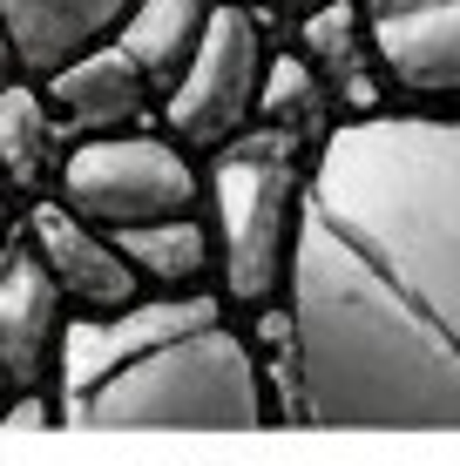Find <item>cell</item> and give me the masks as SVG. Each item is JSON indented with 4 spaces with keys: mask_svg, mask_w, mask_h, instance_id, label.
<instances>
[{
    "mask_svg": "<svg viewBox=\"0 0 460 466\" xmlns=\"http://www.w3.org/2000/svg\"><path fill=\"white\" fill-rule=\"evenodd\" d=\"M61 412L75 426H102V432H136V426H224L230 432V426H258L264 392H258L250 351L224 325H197L183 339H163L142 359L102 372Z\"/></svg>",
    "mask_w": 460,
    "mask_h": 466,
    "instance_id": "cell-2",
    "label": "cell"
},
{
    "mask_svg": "<svg viewBox=\"0 0 460 466\" xmlns=\"http://www.w3.org/2000/svg\"><path fill=\"white\" fill-rule=\"evenodd\" d=\"M305 68H325L353 102H373V82L359 68V21L353 7H319L305 21Z\"/></svg>",
    "mask_w": 460,
    "mask_h": 466,
    "instance_id": "cell-15",
    "label": "cell"
},
{
    "mask_svg": "<svg viewBox=\"0 0 460 466\" xmlns=\"http://www.w3.org/2000/svg\"><path fill=\"white\" fill-rule=\"evenodd\" d=\"M217 223H224V284L230 298H271L284 278V244H291V149L284 136H250L217 156Z\"/></svg>",
    "mask_w": 460,
    "mask_h": 466,
    "instance_id": "cell-3",
    "label": "cell"
},
{
    "mask_svg": "<svg viewBox=\"0 0 460 466\" xmlns=\"http://www.w3.org/2000/svg\"><path fill=\"white\" fill-rule=\"evenodd\" d=\"M55 325H61V291L47 284L35 250L0 257V379H7V392H35Z\"/></svg>",
    "mask_w": 460,
    "mask_h": 466,
    "instance_id": "cell-10",
    "label": "cell"
},
{
    "mask_svg": "<svg viewBox=\"0 0 460 466\" xmlns=\"http://www.w3.org/2000/svg\"><path fill=\"white\" fill-rule=\"evenodd\" d=\"M108 244L122 250V264L136 278L156 284H189L203 264H210V244L189 217H156V223H129V230H108Z\"/></svg>",
    "mask_w": 460,
    "mask_h": 466,
    "instance_id": "cell-13",
    "label": "cell"
},
{
    "mask_svg": "<svg viewBox=\"0 0 460 466\" xmlns=\"http://www.w3.org/2000/svg\"><path fill=\"white\" fill-rule=\"evenodd\" d=\"M319 102H325L319 68H305L298 55H284V61H264V75H258V102H250V108H264L278 136H291V128L319 122Z\"/></svg>",
    "mask_w": 460,
    "mask_h": 466,
    "instance_id": "cell-16",
    "label": "cell"
},
{
    "mask_svg": "<svg viewBox=\"0 0 460 466\" xmlns=\"http://www.w3.org/2000/svg\"><path fill=\"white\" fill-rule=\"evenodd\" d=\"M0 399H7V379H0Z\"/></svg>",
    "mask_w": 460,
    "mask_h": 466,
    "instance_id": "cell-19",
    "label": "cell"
},
{
    "mask_svg": "<svg viewBox=\"0 0 460 466\" xmlns=\"http://www.w3.org/2000/svg\"><path fill=\"white\" fill-rule=\"evenodd\" d=\"M0 61H7V41H0Z\"/></svg>",
    "mask_w": 460,
    "mask_h": 466,
    "instance_id": "cell-18",
    "label": "cell"
},
{
    "mask_svg": "<svg viewBox=\"0 0 460 466\" xmlns=\"http://www.w3.org/2000/svg\"><path fill=\"white\" fill-rule=\"evenodd\" d=\"M258 75H264V35L244 7H210L203 14V35L189 47V61L169 82V128L197 149L230 142L250 122L258 102Z\"/></svg>",
    "mask_w": 460,
    "mask_h": 466,
    "instance_id": "cell-5",
    "label": "cell"
},
{
    "mask_svg": "<svg viewBox=\"0 0 460 466\" xmlns=\"http://www.w3.org/2000/svg\"><path fill=\"white\" fill-rule=\"evenodd\" d=\"M0 244H7V197H0Z\"/></svg>",
    "mask_w": 460,
    "mask_h": 466,
    "instance_id": "cell-17",
    "label": "cell"
},
{
    "mask_svg": "<svg viewBox=\"0 0 460 466\" xmlns=\"http://www.w3.org/2000/svg\"><path fill=\"white\" fill-rule=\"evenodd\" d=\"M373 55L414 95H454L460 82V0H373Z\"/></svg>",
    "mask_w": 460,
    "mask_h": 466,
    "instance_id": "cell-7",
    "label": "cell"
},
{
    "mask_svg": "<svg viewBox=\"0 0 460 466\" xmlns=\"http://www.w3.org/2000/svg\"><path fill=\"white\" fill-rule=\"evenodd\" d=\"M284 406L298 426L447 432L460 406V136L366 116L291 197Z\"/></svg>",
    "mask_w": 460,
    "mask_h": 466,
    "instance_id": "cell-1",
    "label": "cell"
},
{
    "mask_svg": "<svg viewBox=\"0 0 460 466\" xmlns=\"http://www.w3.org/2000/svg\"><path fill=\"white\" fill-rule=\"evenodd\" d=\"M203 14H210L203 0H129L116 47L142 68V82H177V68L203 35Z\"/></svg>",
    "mask_w": 460,
    "mask_h": 466,
    "instance_id": "cell-12",
    "label": "cell"
},
{
    "mask_svg": "<svg viewBox=\"0 0 460 466\" xmlns=\"http://www.w3.org/2000/svg\"><path fill=\"white\" fill-rule=\"evenodd\" d=\"M129 14V0H0V41L21 68L55 75L61 61L108 41Z\"/></svg>",
    "mask_w": 460,
    "mask_h": 466,
    "instance_id": "cell-9",
    "label": "cell"
},
{
    "mask_svg": "<svg viewBox=\"0 0 460 466\" xmlns=\"http://www.w3.org/2000/svg\"><path fill=\"white\" fill-rule=\"evenodd\" d=\"M27 250L47 270L61 298L88 304V311H122L136 304V270L122 264V250L108 237H95L82 217H68L61 203H41L35 223H27Z\"/></svg>",
    "mask_w": 460,
    "mask_h": 466,
    "instance_id": "cell-8",
    "label": "cell"
},
{
    "mask_svg": "<svg viewBox=\"0 0 460 466\" xmlns=\"http://www.w3.org/2000/svg\"><path fill=\"white\" fill-rule=\"evenodd\" d=\"M197 176L169 142L156 136H102L82 142L61 169V210L82 217L88 230H129L156 217H189Z\"/></svg>",
    "mask_w": 460,
    "mask_h": 466,
    "instance_id": "cell-4",
    "label": "cell"
},
{
    "mask_svg": "<svg viewBox=\"0 0 460 466\" xmlns=\"http://www.w3.org/2000/svg\"><path fill=\"white\" fill-rule=\"evenodd\" d=\"M142 68L129 55H122L116 41H95L88 55L61 61L55 75H47V95H55V108L68 116L75 128H108V122H129L142 108Z\"/></svg>",
    "mask_w": 460,
    "mask_h": 466,
    "instance_id": "cell-11",
    "label": "cell"
},
{
    "mask_svg": "<svg viewBox=\"0 0 460 466\" xmlns=\"http://www.w3.org/2000/svg\"><path fill=\"white\" fill-rule=\"evenodd\" d=\"M47 149H55V122H47L35 88H0V169L14 183L35 189L47 169Z\"/></svg>",
    "mask_w": 460,
    "mask_h": 466,
    "instance_id": "cell-14",
    "label": "cell"
},
{
    "mask_svg": "<svg viewBox=\"0 0 460 466\" xmlns=\"http://www.w3.org/2000/svg\"><path fill=\"white\" fill-rule=\"evenodd\" d=\"M197 325H217V304L210 298H156V304H122L116 318H75L68 331H61V406L68 399H82L102 372H116V365L142 359L149 345L163 339H183V331Z\"/></svg>",
    "mask_w": 460,
    "mask_h": 466,
    "instance_id": "cell-6",
    "label": "cell"
}]
</instances>
